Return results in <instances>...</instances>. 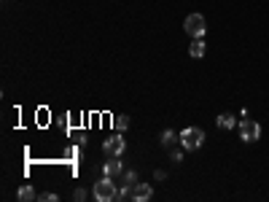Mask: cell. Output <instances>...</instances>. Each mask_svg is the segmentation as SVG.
I'll return each instance as SVG.
<instances>
[{"instance_id":"obj_1","label":"cell","mask_w":269,"mask_h":202,"mask_svg":"<svg viewBox=\"0 0 269 202\" xmlns=\"http://www.w3.org/2000/svg\"><path fill=\"white\" fill-rule=\"evenodd\" d=\"M94 199L97 202H110V199H116L118 197V189H116V183L110 181V178L105 175L102 181H94Z\"/></svg>"},{"instance_id":"obj_2","label":"cell","mask_w":269,"mask_h":202,"mask_svg":"<svg viewBox=\"0 0 269 202\" xmlns=\"http://www.w3.org/2000/svg\"><path fill=\"white\" fill-rule=\"evenodd\" d=\"M202 143H205V132L199 127H186L180 132V146H183L186 151H196Z\"/></svg>"},{"instance_id":"obj_3","label":"cell","mask_w":269,"mask_h":202,"mask_svg":"<svg viewBox=\"0 0 269 202\" xmlns=\"http://www.w3.org/2000/svg\"><path fill=\"white\" fill-rule=\"evenodd\" d=\"M183 30L191 38H205V33H208V22H205L202 14H188L186 22H183Z\"/></svg>"},{"instance_id":"obj_4","label":"cell","mask_w":269,"mask_h":202,"mask_svg":"<svg viewBox=\"0 0 269 202\" xmlns=\"http://www.w3.org/2000/svg\"><path fill=\"white\" fill-rule=\"evenodd\" d=\"M240 138L245 143H256L261 138V124L253 121V119H242L240 121Z\"/></svg>"},{"instance_id":"obj_5","label":"cell","mask_w":269,"mask_h":202,"mask_svg":"<svg viewBox=\"0 0 269 202\" xmlns=\"http://www.w3.org/2000/svg\"><path fill=\"white\" fill-rule=\"evenodd\" d=\"M102 151L108 154V157H124V151H126V141H124V135H110L105 143H102Z\"/></svg>"},{"instance_id":"obj_6","label":"cell","mask_w":269,"mask_h":202,"mask_svg":"<svg viewBox=\"0 0 269 202\" xmlns=\"http://www.w3.org/2000/svg\"><path fill=\"white\" fill-rule=\"evenodd\" d=\"M129 197H132L134 202H148V199L154 197V189H151V186H148V183H134V186H132V194H129Z\"/></svg>"},{"instance_id":"obj_7","label":"cell","mask_w":269,"mask_h":202,"mask_svg":"<svg viewBox=\"0 0 269 202\" xmlns=\"http://www.w3.org/2000/svg\"><path fill=\"white\" fill-rule=\"evenodd\" d=\"M121 170H124V167H121V162H118V157H110V159L105 162V167H102V173H105L108 178H116Z\"/></svg>"},{"instance_id":"obj_8","label":"cell","mask_w":269,"mask_h":202,"mask_svg":"<svg viewBox=\"0 0 269 202\" xmlns=\"http://www.w3.org/2000/svg\"><path fill=\"white\" fill-rule=\"evenodd\" d=\"M205 51H208V49H205V41H202V38H194V43H191V49H188V54H191L194 59H202Z\"/></svg>"},{"instance_id":"obj_9","label":"cell","mask_w":269,"mask_h":202,"mask_svg":"<svg viewBox=\"0 0 269 202\" xmlns=\"http://www.w3.org/2000/svg\"><path fill=\"white\" fill-rule=\"evenodd\" d=\"M218 127H221V129H234V127H237V119H234L232 113H221V116H218Z\"/></svg>"},{"instance_id":"obj_10","label":"cell","mask_w":269,"mask_h":202,"mask_svg":"<svg viewBox=\"0 0 269 202\" xmlns=\"http://www.w3.org/2000/svg\"><path fill=\"white\" fill-rule=\"evenodd\" d=\"M17 197H19V202H33L35 199V189L33 186H22V189L17 191Z\"/></svg>"},{"instance_id":"obj_11","label":"cell","mask_w":269,"mask_h":202,"mask_svg":"<svg viewBox=\"0 0 269 202\" xmlns=\"http://www.w3.org/2000/svg\"><path fill=\"white\" fill-rule=\"evenodd\" d=\"M175 141H180V135H175L172 129H167V132H162V146L167 149V146H172Z\"/></svg>"},{"instance_id":"obj_12","label":"cell","mask_w":269,"mask_h":202,"mask_svg":"<svg viewBox=\"0 0 269 202\" xmlns=\"http://www.w3.org/2000/svg\"><path fill=\"white\" fill-rule=\"evenodd\" d=\"M113 124H116V129H126L129 127V116H116Z\"/></svg>"},{"instance_id":"obj_13","label":"cell","mask_w":269,"mask_h":202,"mask_svg":"<svg viewBox=\"0 0 269 202\" xmlns=\"http://www.w3.org/2000/svg\"><path fill=\"white\" fill-rule=\"evenodd\" d=\"M38 202H57V194H41V197H38Z\"/></svg>"},{"instance_id":"obj_14","label":"cell","mask_w":269,"mask_h":202,"mask_svg":"<svg viewBox=\"0 0 269 202\" xmlns=\"http://www.w3.org/2000/svg\"><path fill=\"white\" fill-rule=\"evenodd\" d=\"M134 183H138V173L129 170V173H126V186H134Z\"/></svg>"},{"instance_id":"obj_15","label":"cell","mask_w":269,"mask_h":202,"mask_svg":"<svg viewBox=\"0 0 269 202\" xmlns=\"http://www.w3.org/2000/svg\"><path fill=\"white\" fill-rule=\"evenodd\" d=\"M73 199H76V202H84V199H86V191H84V189H76Z\"/></svg>"}]
</instances>
